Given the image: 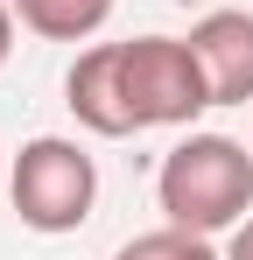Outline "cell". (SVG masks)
<instances>
[{
  "mask_svg": "<svg viewBox=\"0 0 253 260\" xmlns=\"http://www.w3.org/2000/svg\"><path fill=\"white\" fill-rule=\"evenodd\" d=\"M155 204L183 232H232L253 211V155L232 134H190L155 169Z\"/></svg>",
  "mask_w": 253,
  "mask_h": 260,
  "instance_id": "obj_1",
  "label": "cell"
},
{
  "mask_svg": "<svg viewBox=\"0 0 253 260\" xmlns=\"http://www.w3.org/2000/svg\"><path fill=\"white\" fill-rule=\"evenodd\" d=\"M7 197H14L28 232H49V239L78 232L91 218V204H99V162L64 134H36L7 169Z\"/></svg>",
  "mask_w": 253,
  "mask_h": 260,
  "instance_id": "obj_2",
  "label": "cell"
},
{
  "mask_svg": "<svg viewBox=\"0 0 253 260\" xmlns=\"http://www.w3.org/2000/svg\"><path fill=\"white\" fill-rule=\"evenodd\" d=\"M120 85L134 106V127H190L211 106V78L190 36H134L120 43Z\"/></svg>",
  "mask_w": 253,
  "mask_h": 260,
  "instance_id": "obj_3",
  "label": "cell"
},
{
  "mask_svg": "<svg viewBox=\"0 0 253 260\" xmlns=\"http://www.w3.org/2000/svg\"><path fill=\"white\" fill-rule=\"evenodd\" d=\"M64 106H71V120L91 127L99 141L141 134V127H134V106H126V85H120V43L78 49V63L64 71Z\"/></svg>",
  "mask_w": 253,
  "mask_h": 260,
  "instance_id": "obj_4",
  "label": "cell"
},
{
  "mask_svg": "<svg viewBox=\"0 0 253 260\" xmlns=\"http://www.w3.org/2000/svg\"><path fill=\"white\" fill-rule=\"evenodd\" d=\"M190 49L211 78V106H246L253 99V14L246 7H211L190 28Z\"/></svg>",
  "mask_w": 253,
  "mask_h": 260,
  "instance_id": "obj_5",
  "label": "cell"
},
{
  "mask_svg": "<svg viewBox=\"0 0 253 260\" xmlns=\"http://www.w3.org/2000/svg\"><path fill=\"white\" fill-rule=\"evenodd\" d=\"M14 21L42 43H84L113 21V0H14Z\"/></svg>",
  "mask_w": 253,
  "mask_h": 260,
  "instance_id": "obj_6",
  "label": "cell"
},
{
  "mask_svg": "<svg viewBox=\"0 0 253 260\" xmlns=\"http://www.w3.org/2000/svg\"><path fill=\"white\" fill-rule=\"evenodd\" d=\"M113 260H225V253H211V239H204V232L162 225V232H141V239H126Z\"/></svg>",
  "mask_w": 253,
  "mask_h": 260,
  "instance_id": "obj_7",
  "label": "cell"
},
{
  "mask_svg": "<svg viewBox=\"0 0 253 260\" xmlns=\"http://www.w3.org/2000/svg\"><path fill=\"white\" fill-rule=\"evenodd\" d=\"M225 260H253V218H239V225H232V246H225Z\"/></svg>",
  "mask_w": 253,
  "mask_h": 260,
  "instance_id": "obj_8",
  "label": "cell"
},
{
  "mask_svg": "<svg viewBox=\"0 0 253 260\" xmlns=\"http://www.w3.org/2000/svg\"><path fill=\"white\" fill-rule=\"evenodd\" d=\"M14 56V0H0V63Z\"/></svg>",
  "mask_w": 253,
  "mask_h": 260,
  "instance_id": "obj_9",
  "label": "cell"
}]
</instances>
